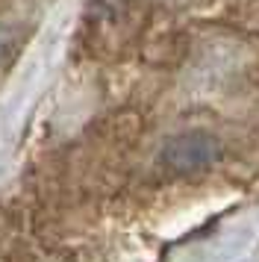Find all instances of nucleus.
<instances>
[{"label": "nucleus", "mask_w": 259, "mask_h": 262, "mask_svg": "<svg viewBox=\"0 0 259 262\" xmlns=\"http://www.w3.org/2000/svg\"><path fill=\"white\" fill-rule=\"evenodd\" d=\"M221 154L218 142L206 136V133H186V136H174L171 142L162 147V162L171 171L188 174V171H200L209 168Z\"/></svg>", "instance_id": "1"}, {"label": "nucleus", "mask_w": 259, "mask_h": 262, "mask_svg": "<svg viewBox=\"0 0 259 262\" xmlns=\"http://www.w3.org/2000/svg\"><path fill=\"white\" fill-rule=\"evenodd\" d=\"M9 41H12V38H9V33H3V30H0V53H3V50L9 48Z\"/></svg>", "instance_id": "2"}]
</instances>
